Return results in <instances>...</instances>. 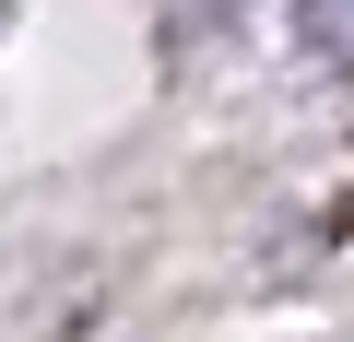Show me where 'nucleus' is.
Here are the masks:
<instances>
[{"instance_id": "obj_1", "label": "nucleus", "mask_w": 354, "mask_h": 342, "mask_svg": "<svg viewBox=\"0 0 354 342\" xmlns=\"http://www.w3.org/2000/svg\"><path fill=\"white\" fill-rule=\"evenodd\" d=\"M295 36L307 59H354V0H295Z\"/></svg>"}]
</instances>
